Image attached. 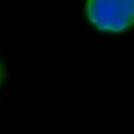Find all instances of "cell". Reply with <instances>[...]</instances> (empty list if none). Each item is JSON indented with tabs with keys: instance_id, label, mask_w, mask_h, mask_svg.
I'll use <instances>...</instances> for the list:
<instances>
[{
	"instance_id": "6da1fadb",
	"label": "cell",
	"mask_w": 134,
	"mask_h": 134,
	"mask_svg": "<svg viewBox=\"0 0 134 134\" xmlns=\"http://www.w3.org/2000/svg\"><path fill=\"white\" fill-rule=\"evenodd\" d=\"M86 15L99 31L122 32L134 24V0H87Z\"/></svg>"
},
{
	"instance_id": "7a4b0ae2",
	"label": "cell",
	"mask_w": 134,
	"mask_h": 134,
	"mask_svg": "<svg viewBox=\"0 0 134 134\" xmlns=\"http://www.w3.org/2000/svg\"><path fill=\"white\" fill-rule=\"evenodd\" d=\"M3 79H4V71H3V65L0 61V87H1L2 82H3Z\"/></svg>"
}]
</instances>
